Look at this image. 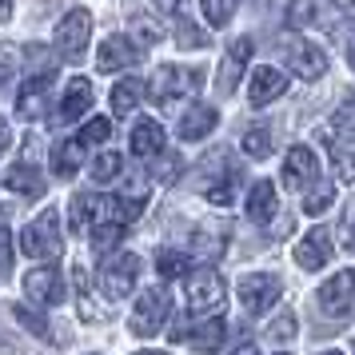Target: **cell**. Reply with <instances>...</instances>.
I'll list each match as a JSON object with an SVG mask.
<instances>
[{
  "label": "cell",
  "instance_id": "1",
  "mask_svg": "<svg viewBox=\"0 0 355 355\" xmlns=\"http://www.w3.org/2000/svg\"><path fill=\"white\" fill-rule=\"evenodd\" d=\"M20 248H24V256L44 259V263L60 259V252H64V236H60V216H56V208H44L33 224L24 227Z\"/></svg>",
  "mask_w": 355,
  "mask_h": 355
},
{
  "label": "cell",
  "instance_id": "2",
  "mask_svg": "<svg viewBox=\"0 0 355 355\" xmlns=\"http://www.w3.org/2000/svg\"><path fill=\"white\" fill-rule=\"evenodd\" d=\"M200 88H204V68L200 64H164L148 92L156 104H172L180 96H196Z\"/></svg>",
  "mask_w": 355,
  "mask_h": 355
},
{
  "label": "cell",
  "instance_id": "3",
  "mask_svg": "<svg viewBox=\"0 0 355 355\" xmlns=\"http://www.w3.org/2000/svg\"><path fill=\"white\" fill-rule=\"evenodd\" d=\"M315 304H320V311L327 315V320H343V315H352L355 311V268H343V272L331 275V279L320 288Z\"/></svg>",
  "mask_w": 355,
  "mask_h": 355
},
{
  "label": "cell",
  "instance_id": "4",
  "mask_svg": "<svg viewBox=\"0 0 355 355\" xmlns=\"http://www.w3.org/2000/svg\"><path fill=\"white\" fill-rule=\"evenodd\" d=\"M168 311H172V304H168V291L164 288H148L140 291V300H136V307H132V336H156L164 327V320H168Z\"/></svg>",
  "mask_w": 355,
  "mask_h": 355
},
{
  "label": "cell",
  "instance_id": "5",
  "mask_svg": "<svg viewBox=\"0 0 355 355\" xmlns=\"http://www.w3.org/2000/svg\"><path fill=\"white\" fill-rule=\"evenodd\" d=\"M88 36H92V12L88 8H72L60 24H56V52L64 60H80L88 49Z\"/></svg>",
  "mask_w": 355,
  "mask_h": 355
},
{
  "label": "cell",
  "instance_id": "6",
  "mask_svg": "<svg viewBox=\"0 0 355 355\" xmlns=\"http://www.w3.org/2000/svg\"><path fill=\"white\" fill-rule=\"evenodd\" d=\"M184 284H188V304H192V311H216L227 295L224 275L216 272V268H196V272H188Z\"/></svg>",
  "mask_w": 355,
  "mask_h": 355
},
{
  "label": "cell",
  "instance_id": "7",
  "mask_svg": "<svg viewBox=\"0 0 355 355\" xmlns=\"http://www.w3.org/2000/svg\"><path fill=\"white\" fill-rule=\"evenodd\" d=\"M279 275L272 272H259V275H243L240 279V304L252 311V315H263L268 307L279 300Z\"/></svg>",
  "mask_w": 355,
  "mask_h": 355
},
{
  "label": "cell",
  "instance_id": "8",
  "mask_svg": "<svg viewBox=\"0 0 355 355\" xmlns=\"http://www.w3.org/2000/svg\"><path fill=\"white\" fill-rule=\"evenodd\" d=\"M136 272H140V259L132 256V252H120V256H112L100 268V284H104V291L112 300H124L132 291V284H136Z\"/></svg>",
  "mask_w": 355,
  "mask_h": 355
},
{
  "label": "cell",
  "instance_id": "9",
  "mask_svg": "<svg viewBox=\"0 0 355 355\" xmlns=\"http://www.w3.org/2000/svg\"><path fill=\"white\" fill-rule=\"evenodd\" d=\"M172 339H180V343H188L192 352H220L227 339V323L224 320H208V323H196V327H176L172 331Z\"/></svg>",
  "mask_w": 355,
  "mask_h": 355
},
{
  "label": "cell",
  "instance_id": "10",
  "mask_svg": "<svg viewBox=\"0 0 355 355\" xmlns=\"http://www.w3.org/2000/svg\"><path fill=\"white\" fill-rule=\"evenodd\" d=\"M24 291H28V300L40 307H52L64 300V279L56 268H36V272L24 275Z\"/></svg>",
  "mask_w": 355,
  "mask_h": 355
},
{
  "label": "cell",
  "instance_id": "11",
  "mask_svg": "<svg viewBox=\"0 0 355 355\" xmlns=\"http://www.w3.org/2000/svg\"><path fill=\"white\" fill-rule=\"evenodd\" d=\"M320 176V160H315V152L304 144H295L288 152V160H284V184L288 188H307V184H315Z\"/></svg>",
  "mask_w": 355,
  "mask_h": 355
},
{
  "label": "cell",
  "instance_id": "12",
  "mask_svg": "<svg viewBox=\"0 0 355 355\" xmlns=\"http://www.w3.org/2000/svg\"><path fill=\"white\" fill-rule=\"evenodd\" d=\"M327 259H331V236H327L323 227H311L304 240L295 243V263H300L304 272H320Z\"/></svg>",
  "mask_w": 355,
  "mask_h": 355
},
{
  "label": "cell",
  "instance_id": "13",
  "mask_svg": "<svg viewBox=\"0 0 355 355\" xmlns=\"http://www.w3.org/2000/svg\"><path fill=\"white\" fill-rule=\"evenodd\" d=\"M291 72L300 80H320L327 72V52L320 44H311V40H295L291 44Z\"/></svg>",
  "mask_w": 355,
  "mask_h": 355
},
{
  "label": "cell",
  "instance_id": "14",
  "mask_svg": "<svg viewBox=\"0 0 355 355\" xmlns=\"http://www.w3.org/2000/svg\"><path fill=\"white\" fill-rule=\"evenodd\" d=\"M92 108V84L76 76V80H68L64 96H60V108H56V124H72V120H80L84 112Z\"/></svg>",
  "mask_w": 355,
  "mask_h": 355
},
{
  "label": "cell",
  "instance_id": "15",
  "mask_svg": "<svg viewBox=\"0 0 355 355\" xmlns=\"http://www.w3.org/2000/svg\"><path fill=\"white\" fill-rule=\"evenodd\" d=\"M284 88H288V76H284L279 68L259 64L256 72H252V88H248L252 96H248V100H252L256 108H263V104H272L275 96H284Z\"/></svg>",
  "mask_w": 355,
  "mask_h": 355
},
{
  "label": "cell",
  "instance_id": "16",
  "mask_svg": "<svg viewBox=\"0 0 355 355\" xmlns=\"http://www.w3.org/2000/svg\"><path fill=\"white\" fill-rule=\"evenodd\" d=\"M108 216V200H100L96 192H80L72 200V208H68V227L72 232H84L88 224H96Z\"/></svg>",
  "mask_w": 355,
  "mask_h": 355
},
{
  "label": "cell",
  "instance_id": "17",
  "mask_svg": "<svg viewBox=\"0 0 355 355\" xmlns=\"http://www.w3.org/2000/svg\"><path fill=\"white\" fill-rule=\"evenodd\" d=\"M132 60H136V44H132L128 36H108L104 44H100V56H96V64L100 72H120V68H128Z\"/></svg>",
  "mask_w": 355,
  "mask_h": 355
},
{
  "label": "cell",
  "instance_id": "18",
  "mask_svg": "<svg viewBox=\"0 0 355 355\" xmlns=\"http://www.w3.org/2000/svg\"><path fill=\"white\" fill-rule=\"evenodd\" d=\"M49 88H52V72H40L33 80H24V88H20V96H17V112L24 116V120H36L40 108H44Z\"/></svg>",
  "mask_w": 355,
  "mask_h": 355
},
{
  "label": "cell",
  "instance_id": "19",
  "mask_svg": "<svg viewBox=\"0 0 355 355\" xmlns=\"http://www.w3.org/2000/svg\"><path fill=\"white\" fill-rule=\"evenodd\" d=\"M248 60H252V40H248V36H240V40L227 49V60H224V68H220V88H224V92H232V88L240 84Z\"/></svg>",
  "mask_w": 355,
  "mask_h": 355
},
{
  "label": "cell",
  "instance_id": "20",
  "mask_svg": "<svg viewBox=\"0 0 355 355\" xmlns=\"http://www.w3.org/2000/svg\"><path fill=\"white\" fill-rule=\"evenodd\" d=\"M192 252H196V256H204V259L224 256V252H227V227H220V224H200V227L192 232Z\"/></svg>",
  "mask_w": 355,
  "mask_h": 355
},
{
  "label": "cell",
  "instance_id": "21",
  "mask_svg": "<svg viewBox=\"0 0 355 355\" xmlns=\"http://www.w3.org/2000/svg\"><path fill=\"white\" fill-rule=\"evenodd\" d=\"M216 120H220V116H216V108H208V104L188 108L184 120H180V140H204V136H211Z\"/></svg>",
  "mask_w": 355,
  "mask_h": 355
},
{
  "label": "cell",
  "instance_id": "22",
  "mask_svg": "<svg viewBox=\"0 0 355 355\" xmlns=\"http://www.w3.org/2000/svg\"><path fill=\"white\" fill-rule=\"evenodd\" d=\"M132 156H160L164 152V128L156 120H140L136 128H132Z\"/></svg>",
  "mask_w": 355,
  "mask_h": 355
},
{
  "label": "cell",
  "instance_id": "23",
  "mask_svg": "<svg viewBox=\"0 0 355 355\" xmlns=\"http://www.w3.org/2000/svg\"><path fill=\"white\" fill-rule=\"evenodd\" d=\"M275 216V184L272 180H259L256 188L248 192V220L252 224H268Z\"/></svg>",
  "mask_w": 355,
  "mask_h": 355
},
{
  "label": "cell",
  "instance_id": "24",
  "mask_svg": "<svg viewBox=\"0 0 355 355\" xmlns=\"http://www.w3.org/2000/svg\"><path fill=\"white\" fill-rule=\"evenodd\" d=\"M4 184H8V192H20V196H44V176L33 164H12L4 172Z\"/></svg>",
  "mask_w": 355,
  "mask_h": 355
},
{
  "label": "cell",
  "instance_id": "25",
  "mask_svg": "<svg viewBox=\"0 0 355 355\" xmlns=\"http://www.w3.org/2000/svg\"><path fill=\"white\" fill-rule=\"evenodd\" d=\"M80 160H84V140H60L52 148V172L60 180L76 176L80 172Z\"/></svg>",
  "mask_w": 355,
  "mask_h": 355
},
{
  "label": "cell",
  "instance_id": "26",
  "mask_svg": "<svg viewBox=\"0 0 355 355\" xmlns=\"http://www.w3.org/2000/svg\"><path fill=\"white\" fill-rule=\"evenodd\" d=\"M140 100H144V80L128 76V80H120L112 88V112L116 116H132L136 108H140Z\"/></svg>",
  "mask_w": 355,
  "mask_h": 355
},
{
  "label": "cell",
  "instance_id": "27",
  "mask_svg": "<svg viewBox=\"0 0 355 355\" xmlns=\"http://www.w3.org/2000/svg\"><path fill=\"white\" fill-rule=\"evenodd\" d=\"M236 184H240V172H236V168H227L220 180H208V184H204V196H208V204H216V208H227V204H236Z\"/></svg>",
  "mask_w": 355,
  "mask_h": 355
},
{
  "label": "cell",
  "instance_id": "28",
  "mask_svg": "<svg viewBox=\"0 0 355 355\" xmlns=\"http://www.w3.org/2000/svg\"><path fill=\"white\" fill-rule=\"evenodd\" d=\"M124 227L120 220H112V216H104V220H96V227H92V248L96 252H112L116 243L124 240Z\"/></svg>",
  "mask_w": 355,
  "mask_h": 355
},
{
  "label": "cell",
  "instance_id": "29",
  "mask_svg": "<svg viewBox=\"0 0 355 355\" xmlns=\"http://www.w3.org/2000/svg\"><path fill=\"white\" fill-rule=\"evenodd\" d=\"M188 268H192V259L184 256V252H160V256H156V272H160L164 279L188 275Z\"/></svg>",
  "mask_w": 355,
  "mask_h": 355
},
{
  "label": "cell",
  "instance_id": "30",
  "mask_svg": "<svg viewBox=\"0 0 355 355\" xmlns=\"http://www.w3.org/2000/svg\"><path fill=\"white\" fill-rule=\"evenodd\" d=\"M331 200H336V184H315L304 200V211L307 216H323V211L331 208Z\"/></svg>",
  "mask_w": 355,
  "mask_h": 355
},
{
  "label": "cell",
  "instance_id": "31",
  "mask_svg": "<svg viewBox=\"0 0 355 355\" xmlns=\"http://www.w3.org/2000/svg\"><path fill=\"white\" fill-rule=\"evenodd\" d=\"M243 152L256 156V160H263V156L272 152V132L263 128V124H259V128H248L243 132Z\"/></svg>",
  "mask_w": 355,
  "mask_h": 355
},
{
  "label": "cell",
  "instance_id": "32",
  "mask_svg": "<svg viewBox=\"0 0 355 355\" xmlns=\"http://www.w3.org/2000/svg\"><path fill=\"white\" fill-rule=\"evenodd\" d=\"M200 8H204L211 28H224L227 20H232V12H236V0H200Z\"/></svg>",
  "mask_w": 355,
  "mask_h": 355
},
{
  "label": "cell",
  "instance_id": "33",
  "mask_svg": "<svg viewBox=\"0 0 355 355\" xmlns=\"http://www.w3.org/2000/svg\"><path fill=\"white\" fill-rule=\"evenodd\" d=\"M295 327H300L295 315H291V311H279V315L268 323V339H272V343H291V339H295Z\"/></svg>",
  "mask_w": 355,
  "mask_h": 355
},
{
  "label": "cell",
  "instance_id": "34",
  "mask_svg": "<svg viewBox=\"0 0 355 355\" xmlns=\"http://www.w3.org/2000/svg\"><path fill=\"white\" fill-rule=\"evenodd\" d=\"M120 168H124V160H120L116 152H104V156H96V164H92V180H96V184H108V180L120 176Z\"/></svg>",
  "mask_w": 355,
  "mask_h": 355
},
{
  "label": "cell",
  "instance_id": "35",
  "mask_svg": "<svg viewBox=\"0 0 355 355\" xmlns=\"http://www.w3.org/2000/svg\"><path fill=\"white\" fill-rule=\"evenodd\" d=\"M72 279H76V295H80V315H84V320H96L92 291H88V272H84V268H76V272H72Z\"/></svg>",
  "mask_w": 355,
  "mask_h": 355
},
{
  "label": "cell",
  "instance_id": "36",
  "mask_svg": "<svg viewBox=\"0 0 355 355\" xmlns=\"http://www.w3.org/2000/svg\"><path fill=\"white\" fill-rule=\"evenodd\" d=\"M108 136H112V124H108L104 116H92V120L84 124V132H80V140H84V144H104Z\"/></svg>",
  "mask_w": 355,
  "mask_h": 355
},
{
  "label": "cell",
  "instance_id": "37",
  "mask_svg": "<svg viewBox=\"0 0 355 355\" xmlns=\"http://www.w3.org/2000/svg\"><path fill=\"white\" fill-rule=\"evenodd\" d=\"M331 124H336L339 136H352L355 140V100H347V104H339L336 116H331Z\"/></svg>",
  "mask_w": 355,
  "mask_h": 355
},
{
  "label": "cell",
  "instance_id": "38",
  "mask_svg": "<svg viewBox=\"0 0 355 355\" xmlns=\"http://www.w3.org/2000/svg\"><path fill=\"white\" fill-rule=\"evenodd\" d=\"M184 49H208V33L204 28H196L192 20H180V36H176Z\"/></svg>",
  "mask_w": 355,
  "mask_h": 355
},
{
  "label": "cell",
  "instance_id": "39",
  "mask_svg": "<svg viewBox=\"0 0 355 355\" xmlns=\"http://www.w3.org/2000/svg\"><path fill=\"white\" fill-rule=\"evenodd\" d=\"M339 236H343V248L355 252V200L343 208V220H339Z\"/></svg>",
  "mask_w": 355,
  "mask_h": 355
},
{
  "label": "cell",
  "instance_id": "40",
  "mask_svg": "<svg viewBox=\"0 0 355 355\" xmlns=\"http://www.w3.org/2000/svg\"><path fill=\"white\" fill-rule=\"evenodd\" d=\"M336 172L343 184H355V152H336Z\"/></svg>",
  "mask_w": 355,
  "mask_h": 355
},
{
  "label": "cell",
  "instance_id": "41",
  "mask_svg": "<svg viewBox=\"0 0 355 355\" xmlns=\"http://www.w3.org/2000/svg\"><path fill=\"white\" fill-rule=\"evenodd\" d=\"M17 320L24 323V327H28V331H36V336H44V339H49V323L40 320V315H33V311H28V307H17Z\"/></svg>",
  "mask_w": 355,
  "mask_h": 355
},
{
  "label": "cell",
  "instance_id": "42",
  "mask_svg": "<svg viewBox=\"0 0 355 355\" xmlns=\"http://www.w3.org/2000/svg\"><path fill=\"white\" fill-rule=\"evenodd\" d=\"M176 176H180V156H164V164H156V180L172 184Z\"/></svg>",
  "mask_w": 355,
  "mask_h": 355
},
{
  "label": "cell",
  "instance_id": "43",
  "mask_svg": "<svg viewBox=\"0 0 355 355\" xmlns=\"http://www.w3.org/2000/svg\"><path fill=\"white\" fill-rule=\"evenodd\" d=\"M136 33H140V44H156V40H160V33H156V28H152V24H148V20H136Z\"/></svg>",
  "mask_w": 355,
  "mask_h": 355
},
{
  "label": "cell",
  "instance_id": "44",
  "mask_svg": "<svg viewBox=\"0 0 355 355\" xmlns=\"http://www.w3.org/2000/svg\"><path fill=\"white\" fill-rule=\"evenodd\" d=\"M0 263H4V268L12 263V252H8V227H4V220H0Z\"/></svg>",
  "mask_w": 355,
  "mask_h": 355
},
{
  "label": "cell",
  "instance_id": "45",
  "mask_svg": "<svg viewBox=\"0 0 355 355\" xmlns=\"http://www.w3.org/2000/svg\"><path fill=\"white\" fill-rule=\"evenodd\" d=\"M152 4L160 8L164 17H176V12H180V4H184V0H152Z\"/></svg>",
  "mask_w": 355,
  "mask_h": 355
},
{
  "label": "cell",
  "instance_id": "46",
  "mask_svg": "<svg viewBox=\"0 0 355 355\" xmlns=\"http://www.w3.org/2000/svg\"><path fill=\"white\" fill-rule=\"evenodd\" d=\"M8 144H12V132H8V120H0V156L8 152Z\"/></svg>",
  "mask_w": 355,
  "mask_h": 355
},
{
  "label": "cell",
  "instance_id": "47",
  "mask_svg": "<svg viewBox=\"0 0 355 355\" xmlns=\"http://www.w3.org/2000/svg\"><path fill=\"white\" fill-rule=\"evenodd\" d=\"M232 355H259V352H256V343H240Z\"/></svg>",
  "mask_w": 355,
  "mask_h": 355
},
{
  "label": "cell",
  "instance_id": "48",
  "mask_svg": "<svg viewBox=\"0 0 355 355\" xmlns=\"http://www.w3.org/2000/svg\"><path fill=\"white\" fill-rule=\"evenodd\" d=\"M12 17V0H0V20H8Z\"/></svg>",
  "mask_w": 355,
  "mask_h": 355
},
{
  "label": "cell",
  "instance_id": "49",
  "mask_svg": "<svg viewBox=\"0 0 355 355\" xmlns=\"http://www.w3.org/2000/svg\"><path fill=\"white\" fill-rule=\"evenodd\" d=\"M8 76H12V68H8V64H0V84L8 80Z\"/></svg>",
  "mask_w": 355,
  "mask_h": 355
},
{
  "label": "cell",
  "instance_id": "50",
  "mask_svg": "<svg viewBox=\"0 0 355 355\" xmlns=\"http://www.w3.org/2000/svg\"><path fill=\"white\" fill-rule=\"evenodd\" d=\"M352 72H355V44H352Z\"/></svg>",
  "mask_w": 355,
  "mask_h": 355
},
{
  "label": "cell",
  "instance_id": "51",
  "mask_svg": "<svg viewBox=\"0 0 355 355\" xmlns=\"http://www.w3.org/2000/svg\"><path fill=\"white\" fill-rule=\"evenodd\" d=\"M140 355H164V352H140Z\"/></svg>",
  "mask_w": 355,
  "mask_h": 355
},
{
  "label": "cell",
  "instance_id": "52",
  "mask_svg": "<svg viewBox=\"0 0 355 355\" xmlns=\"http://www.w3.org/2000/svg\"><path fill=\"white\" fill-rule=\"evenodd\" d=\"M0 275H8V268H4V263H0Z\"/></svg>",
  "mask_w": 355,
  "mask_h": 355
},
{
  "label": "cell",
  "instance_id": "53",
  "mask_svg": "<svg viewBox=\"0 0 355 355\" xmlns=\"http://www.w3.org/2000/svg\"><path fill=\"white\" fill-rule=\"evenodd\" d=\"M323 355H339V352H323Z\"/></svg>",
  "mask_w": 355,
  "mask_h": 355
}]
</instances>
